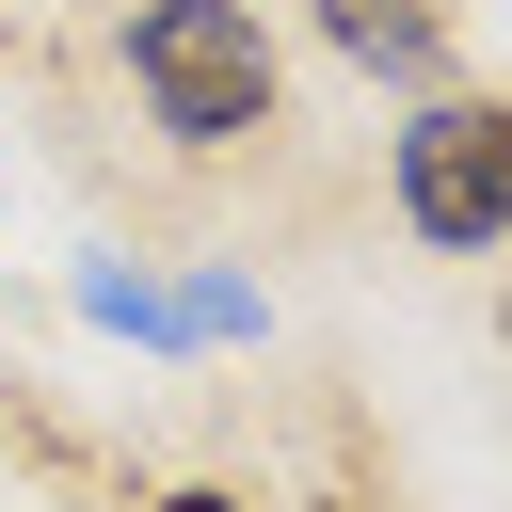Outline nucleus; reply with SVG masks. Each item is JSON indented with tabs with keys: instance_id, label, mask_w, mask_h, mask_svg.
I'll return each instance as SVG.
<instances>
[{
	"instance_id": "f257e3e1",
	"label": "nucleus",
	"mask_w": 512,
	"mask_h": 512,
	"mask_svg": "<svg viewBox=\"0 0 512 512\" xmlns=\"http://www.w3.org/2000/svg\"><path fill=\"white\" fill-rule=\"evenodd\" d=\"M112 64H128V112L176 160H240V144L288 128V48H272L256 0H128Z\"/></svg>"
},
{
	"instance_id": "f03ea898",
	"label": "nucleus",
	"mask_w": 512,
	"mask_h": 512,
	"mask_svg": "<svg viewBox=\"0 0 512 512\" xmlns=\"http://www.w3.org/2000/svg\"><path fill=\"white\" fill-rule=\"evenodd\" d=\"M384 208H400L416 256H496V240H512V96H496V80L400 96V128H384Z\"/></svg>"
},
{
	"instance_id": "7ed1b4c3",
	"label": "nucleus",
	"mask_w": 512,
	"mask_h": 512,
	"mask_svg": "<svg viewBox=\"0 0 512 512\" xmlns=\"http://www.w3.org/2000/svg\"><path fill=\"white\" fill-rule=\"evenodd\" d=\"M80 320H96V336H144V352H240L272 304H256L240 272H192V288H160V272H128V256H80Z\"/></svg>"
},
{
	"instance_id": "20e7f679",
	"label": "nucleus",
	"mask_w": 512,
	"mask_h": 512,
	"mask_svg": "<svg viewBox=\"0 0 512 512\" xmlns=\"http://www.w3.org/2000/svg\"><path fill=\"white\" fill-rule=\"evenodd\" d=\"M304 32L352 80H384V96H432L448 80V0H304Z\"/></svg>"
},
{
	"instance_id": "39448f33",
	"label": "nucleus",
	"mask_w": 512,
	"mask_h": 512,
	"mask_svg": "<svg viewBox=\"0 0 512 512\" xmlns=\"http://www.w3.org/2000/svg\"><path fill=\"white\" fill-rule=\"evenodd\" d=\"M144 512H256V496H240V480H160Z\"/></svg>"
}]
</instances>
